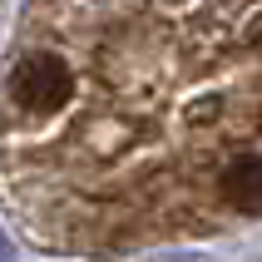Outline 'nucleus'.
I'll return each instance as SVG.
<instances>
[{"label": "nucleus", "instance_id": "f257e3e1", "mask_svg": "<svg viewBox=\"0 0 262 262\" xmlns=\"http://www.w3.org/2000/svg\"><path fill=\"white\" fill-rule=\"evenodd\" d=\"M74 94V74L70 59L59 55V45L35 40L10 59L5 70V109L25 124H45V119L64 114V104Z\"/></svg>", "mask_w": 262, "mask_h": 262}, {"label": "nucleus", "instance_id": "f03ea898", "mask_svg": "<svg viewBox=\"0 0 262 262\" xmlns=\"http://www.w3.org/2000/svg\"><path fill=\"white\" fill-rule=\"evenodd\" d=\"M213 198L218 208L237 213V218H257L262 213V154H237L213 173Z\"/></svg>", "mask_w": 262, "mask_h": 262}, {"label": "nucleus", "instance_id": "7ed1b4c3", "mask_svg": "<svg viewBox=\"0 0 262 262\" xmlns=\"http://www.w3.org/2000/svg\"><path fill=\"white\" fill-rule=\"evenodd\" d=\"M0 262H10V243H5V233H0Z\"/></svg>", "mask_w": 262, "mask_h": 262}]
</instances>
